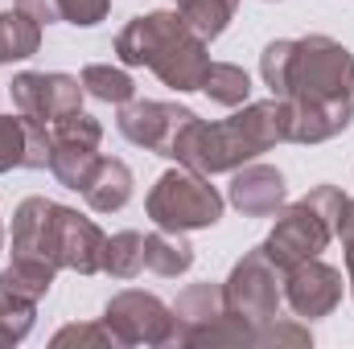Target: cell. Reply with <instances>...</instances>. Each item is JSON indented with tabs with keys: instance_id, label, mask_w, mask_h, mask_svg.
<instances>
[{
	"instance_id": "obj_1",
	"label": "cell",
	"mask_w": 354,
	"mask_h": 349,
	"mask_svg": "<svg viewBox=\"0 0 354 349\" xmlns=\"http://www.w3.org/2000/svg\"><path fill=\"white\" fill-rule=\"evenodd\" d=\"M280 140H288V99L272 94L264 103H243V111H235L223 123H206L194 115L181 128L169 161L202 177L235 173L239 165L256 161L260 152L276 148Z\"/></svg>"
},
{
	"instance_id": "obj_2",
	"label": "cell",
	"mask_w": 354,
	"mask_h": 349,
	"mask_svg": "<svg viewBox=\"0 0 354 349\" xmlns=\"http://www.w3.org/2000/svg\"><path fill=\"white\" fill-rule=\"evenodd\" d=\"M210 41H202L181 12H145L132 17L115 37V58L124 66H149L165 87L198 90L210 66Z\"/></svg>"
},
{
	"instance_id": "obj_3",
	"label": "cell",
	"mask_w": 354,
	"mask_h": 349,
	"mask_svg": "<svg viewBox=\"0 0 354 349\" xmlns=\"http://www.w3.org/2000/svg\"><path fill=\"white\" fill-rule=\"evenodd\" d=\"M346 201L351 197L338 185H317L301 201L280 206L272 235L260 243L264 255L280 271H288V267H297V263H305V259H317L338 239V222L346 214Z\"/></svg>"
},
{
	"instance_id": "obj_4",
	"label": "cell",
	"mask_w": 354,
	"mask_h": 349,
	"mask_svg": "<svg viewBox=\"0 0 354 349\" xmlns=\"http://www.w3.org/2000/svg\"><path fill=\"white\" fill-rule=\"evenodd\" d=\"M276 99H288L301 107L354 99V54L326 33L297 37L288 46V66H284V83Z\"/></svg>"
},
{
	"instance_id": "obj_5",
	"label": "cell",
	"mask_w": 354,
	"mask_h": 349,
	"mask_svg": "<svg viewBox=\"0 0 354 349\" xmlns=\"http://www.w3.org/2000/svg\"><path fill=\"white\" fill-rule=\"evenodd\" d=\"M223 193L210 185V177L194 173V169H185V165H177L169 173L157 177V185L149 189V201H145V210H149V218H153V226H161V230H206V226H214L218 218H223Z\"/></svg>"
},
{
	"instance_id": "obj_6",
	"label": "cell",
	"mask_w": 354,
	"mask_h": 349,
	"mask_svg": "<svg viewBox=\"0 0 354 349\" xmlns=\"http://www.w3.org/2000/svg\"><path fill=\"white\" fill-rule=\"evenodd\" d=\"M223 304L231 317L248 321V325H268L280 317L284 304V271L264 255V247L248 251L243 259L231 267L227 283H223Z\"/></svg>"
},
{
	"instance_id": "obj_7",
	"label": "cell",
	"mask_w": 354,
	"mask_h": 349,
	"mask_svg": "<svg viewBox=\"0 0 354 349\" xmlns=\"http://www.w3.org/2000/svg\"><path fill=\"white\" fill-rule=\"evenodd\" d=\"M103 325L115 346H174V304L153 292H115L103 308Z\"/></svg>"
},
{
	"instance_id": "obj_8",
	"label": "cell",
	"mask_w": 354,
	"mask_h": 349,
	"mask_svg": "<svg viewBox=\"0 0 354 349\" xmlns=\"http://www.w3.org/2000/svg\"><path fill=\"white\" fill-rule=\"evenodd\" d=\"M99 140H103V123L83 111H71L50 123V173L58 177V185L83 193V185L99 165Z\"/></svg>"
},
{
	"instance_id": "obj_9",
	"label": "cell",
	"mask_w": 354,
	"mask_h": 349,
	"mask_svg": "<svg viewBox=\"0 0 354 349\" xmlns=\"http://www.w3.org/2000/svg\"><path fill=\"white\" fill-rule=\"evenodd\" d=\"M189 119H194L189 107L157 103V99H128V103L120 107V115H115V128H120V136H124L128 144L149 148V152H157V157L169 161L177 136H181V128H185Z\"/></svg>"
},
{
	"instance_id": "obj_10",
	"label": "cell",
	"mask_w": 354,
	"mask_h": 349,
	"mask_svg": "<svg viewBox=\"0 0 354 349\" xmlns=\"http://www.w3.org/2000/svg\"><path fill=\"white\" fill-rule=\"evenodd\" d=\"M8 94H12V107L21 115H33L41 123H54L71 111H83V83L75 74H46V70H25L8 83Z\"/></svg>"
},
{
	"instance_id": "obj_11",
	"label": "cell",
	"mask_w": 354,
	"mask_h": 349,
	"mask_svg": "<svg viewBox=\"0 0 354 349\" xmlns=\"http://www.w3.org/2000/svg\"><path fill=\"white\" fill-rule=\"evenodd\" d=\"M342 292H346L342 271L330 267V263H322V259H305V263H297V267L284 271V304L301 321L330 317L342 304Z\"/></svg>"
},
{
	"instance_id": "obj_12",
	"label": "cell",
	"mask_w": 354,
	"mask_h": 349,
	"mask_svg": "<svg viewBox=\"0 0 354 349\" xmlns=\"http://www.w3.org/2000/svg\"><path fill=\"white\" fill-rule=\"evenodd\" d=\"M58 218L62 206L50 197H25L12 214V255H37L58 267Z\"/></svg>"
},
{
	"instance_id": "obj_13",
	"label": "cell",
	"mask_w": 354,
	"mask_h": 349,
	"mask_svg": "<svg viewBox=\"0 0 354 349\" xmlns=\"http://www.w3.org/2000/svg\"><path fill=\"white\" fill-rule=\"evenodd\" d=\"M50 169V123L33 115H0V173Z\"/></svg>"
},
{
	"instance_id": "obj_14",
	"label": "cell",
	"mask_w": 354,
	"mask_h": 349,
	"mask_svg": "<svg viewBox=\"0 0 354 349\" xmlns=\"http://www.w3.org/2000/svg\"><path fill=\"white\" fill-rule=\"evenodd\" d=\"M103 243H107V235L91 218H83L71 206H62V218H58V255H54L58 267L79 271V275L103 271Z\"/></svg>"
},
{
	"instance_id": "obj_15",
	"label": "cell",
	"mask_w": 354,
	"mask_h": 349,
	"mask_svg": "<svg viewBox=\"0 0 354 349\" xmlns=\"http://www.w3.org/2000/svg\"><path fill=\"white\" fill-rule=\"evenodd\" d=\"M227 197H231V206H235L239 214H248V218H268V214H276V210L284 206V177H280V169H272V165L248 161V165H239V169L231 173Z\"/></svg>"
},
{
	"instance_id": "obj_16",
	"label": "cell",
	"mask_w": 354,
	"mask_h": 349,
	"mask_svg": "<svg viewBox=\"0 0 354 349\" xmlns=\"http://www.w3.org/2000/svg\"><path fill=\"white\" fill-rule=\"evenodd\" d=\"M227 317L223 283H189L174 300V346H194L214 321Z\"/></svg>"
},
{
	"instance_id": "obj_17",
	"label": "cell",
	"mask_w": 354,
	"mask_h": 349,
	"mask_svg": "<svg viewBox=\"0 0 354 349\" xmlns=\"http://www.w3.org/2000/svg\"><path fill=\"white\" fill-rule=\"evenodd\" d=\"M354 119V99H334V103H288V140L292 144H322L346 132Z\"/></svg>"
},
{
	"instance_id": "obj_18",
	"label": "cell",
	"mask_w": 354,
	"mask_h": 349,
	"mask_svg": "<svg viewBox=\"0 0 354 349\" xmlns=\"http://www.w3.org/2000/svg\"><path fill=\"white\" fill-rule=\"evenodd\" d=\"M132 185H136V181H132V169H128L124 161L99 157L91 181L83 185V197H87V206L95 214H115V210H124V206L132 201Z\"/></svg>"
},
{
	"instance_id": "obj_19",
	"label": "cell",
	"mask_w": 354,
	"mask_h": 349,
	"mask_svg": "<svg viewBox=\"0 0 354 349\" xmlns=\"http://www.w3.org/2000/svg\"><path fill=\"white\" fill-rule=\"evenodd\" d=\"M58 267L50 259H37V255H12V263L0 271V292L4 296H21V300H41L54 283Z\"/></svg>"
},
{
	"instance_id": "obj_20",
	"label": "cell",
	"mask_w": 354,
	"mask_h": 349,
	"mask_svg": "<svg viewBox=\"0 0 354 349\" xmlns=\"http://www.w3.org/2000/svg\"><path fill=\"white\" fill-rule=\"evenodd\" d=\"M145 267L149 271H157V275H165V279H174V275H185L189 267H194V247H189V239L181 235V230H153V235H145Z\"/></svg>"
},
{
	"instance_id": "obj_21",
	"label": "cell",
	"mask_w": 354,
	"mask_h": 349,
	"mask_svg": "<svg viewBox=\"0 0 354 349\" xmlns=\"http://www.w3.org/2000/svg\"><path fill=\"white\" fill-rule=\"evenodd\" d=\"M37 46H41V25L33 17H25L21 8L0 12V66L4 62H21V58H33Z\"/></svg>"
},
{
	"instance_id": "obj_22",
	"label": "cell",
	"mask_w": 354,
	"mask_h": 349,
	"mask_svg": "<svg viewBox=\"0 0 354 349\" xmlns=\"http://www.w3.org/2000/svg\"><path fill=\"white\" fill-rule=\"evenodd\" d=\"M181 21L202 37V41H214L231 21H235V8L239 0H174Z\"/></svg>"
},
{
	"instance_id": "obj_23",
	"label": "cell",
	"mask_w": 354,
	"mask_h": 349,
	"mask_svg": "<svg viewBox=\"0 0 354 349\" xmlns=\"http://www.w3.org/2000/svg\"><path fill=\"white\" fill-rule=\"evenodd\" d=\"M103 271L111 279H136L145 271V235L140 230H120L103 243Z\"/></svg>"
},
{
	"instance_id": "obj_24",
	"label": "cell",
	"mask_w": 354,
	"mask_h": 349,
	"mask_svg": "<svg viewBox=\"0 0 354 349\" xmlns=\"http://www.w3.org/2000/svg\"><path fill=\"white\" fill-rule=\"evenodd\" d=\"M218 107H243L248 94H252V79L243 66H231V62H210L206 74H202V87Z\"/></svg>"
},
{
	"instance_id": "obj_25",
	"label": "cell",
	"mask_w": 354,
	"mask_h": 349,
	"mask_svg": "<svg viewBox=\"0 0 354 349\" xmlns=\"http://www.w3.org/2000/svg\"><path fill=\"white\" fill-rule=\"evenodd\" d=\"M79 83H83V90H87L91 99L111 103V107H124L128 99H136L132 74L120 70V66H87V70L79 74Z\"/></svg>"
},
{
	"instance_id": "obj_26",
	"label": "cell",
	"mask_w": 354,
	"mask_h": 349,
	"mask_svg": "<svg viewBox=\"0 0 354 349\" xmlns=\"http://www.w3.org/2000/svg\"><path fill=\"white\" fill-rule=\"evenodd\" d=\"M33 317H37V304H33V300L4 296V292H0V349L25 341L29 329H33Z\"/></svg>"
},
{
	"instance_id": "obj_27",
	"label": "cell",
	"mask_w": 354,
	"mask_h": 349,
	"mask_svg": "<svg viewBox=\"0 0 354 349\" xmlns=\"http://www.w3.org/2000/svg\"><path fill=\"white\" fill-rule=\"evenodd\" d=\"M309 341H313V333L297 321H284V317L256 329V346H309Z\"/></svg>"
},
{
	"instance_id": "obj_28",
	"label": "cell",
	"mask_w": 354,
	"mask_h": 349,
	"mask_svg": "<svg viewBox=\"0 0 354 349\" xmlns=\"http://www.w3.org/2000/svg\"><path fill=\"white\" fill-rule=\"evenodd\" d=\"M54 349H66V346H115V337L107 333V325L99 321V325H66V329H58L54 333Z\"/></svg>"
},
{
	"instance_id": "obj_29",
	"label": "cell",
	"mask_w": 354,
	"mask_h": 349,
	"mask_svg": "<svg viewBox=\"0 0 354 349\" xmlns=\"http://www.w3.org/2000/svg\"><path fill=\"white\" fill-rule=\"evenodd\" d=\"M107 8H111V0H62V21L91 29L107 17Z\"/></svg>"
},
{
	"instance_id": "obj_30",
	"label": "cell",
	"mask_w": 354,
	"mask_h": 349,
	"mask_svg": "<svg viewBox=\"0 0 354 349\" xmlns=\"http://www.w3.org/2000/svg\"><path fill=\"white\" fill-rule=\"evenodd\" d=\"M17 8L25 17H33L37 25H54L62 21V0H17Z\"/></svg>"
},
{
	"instance_id": "obj_31",
	"label": "cell",
	"mask_w": 354,
	"mask_h": 349,
	"mask_svg": "<svg viewBox=\"0 0 354 349\" xmlns=\"http://www.w3.org/2000/svg\"><path fill=\"white\" fill-rule=\"evenodd\" d=\"M338 239H342V251H346V267H354V197L346 201V214L338 222Z\"/></svg>"
},
{
	"instance_id": "obj_32",
	"label": "cell",
	"mask_w": 354,
	"mask_h": 349,
	"mask_svg": "<svg viewBox=\"0 0 354 349\" xmlns=\"http://www.w3.org/2000/svg\"><path fill=\"white\" fill-rule=\"evenodd\" d=\"M346 283H351V292H354V267H346Z\"/></svg>"
},
{
	"instance_id": "obj_33",
	"label": "cell",
	"mask_w": 354,
	"mask_h": 349,
	"mask_svg": "<svg viewBox=\"0 0 354 349\" xmlns=\"http://www.w3.org/2000/svg\"><path fill=\"white\" fill-rule=\"evenodd\" d=\"M0 251H4V226H0Z\"/></svg>"
}]
</instances>
